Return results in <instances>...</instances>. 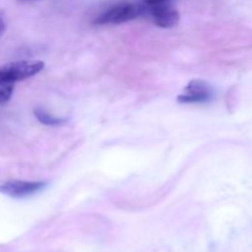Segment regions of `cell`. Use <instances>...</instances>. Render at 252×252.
<instances>
[{"label":"cell","instance_id":"2","mask_svg":"<svg viewBox=\"0 0 252 252\" xmlns=\"http://www.w3.org/2000/svg\"><path fill=\"white\" fill-rule=\"evenodd\" d=\"M147 14V5L144 2L123 1L116 4L96 17L95 25H118L132 21L142 15Z\"/></svg>","mask_w":252,"mask_h":252},{"label":"cell","instance_id":"8","mask_svg":"<svg viewBox=\"0 0 252 252\" xmlns=\"http://www.w3.org/2000/svg\"><path fill=\"white\" fill-rule=\"evenodd\" d=\"M7 27V20H6V12L4 10H0V37L5 33Z\"/></svg>","mask_w":252,"mask_h":252},{"label":"cell","instance_id":"7","mask_svg":"<svg viewBox=\"0 0 252 252\" xmlns=\"http://www.w3.org/2000/svg\"><path fill=\"white\" fill-rule=\"evenodd\" d=\"M15 90V84H7V85L0 86V105H6L12 97Z\"/></svg>","mask_w":252,"mask_h":252},{"label":"cell","instance_id":"9","mask_svg":"<svg viewBox=\"0 0 252 252\" xmlns=\"http://www.w3.org/2000/svg\"><path fill=\"white\" fill-rule=\"evenodd\" d=\"M167 0H143L145 5H154V4H159V2H165Z\"/></svg>","mask_w":252,"mask_h":252},{"label":"cell","instance_id":"3","mask_svg":"<svg viewBox=\"0 0 252 252\" xmlns=\"http://www.w3.org/2000/svg\"><path fill=\"white\" fill-rule=\"evenodd\" d=\"M46 182L42 181H22L11 180L0 185V193L11 198H24L42 191L46 187Z\"/></svg>","mask_w":252,"mask_h":252},{"label":"cell","instance_id":"10","mask_svg":"<svg viewBox=\"0 0 252 252\" xmlns=\"http://www.w3.org/2000/svg\"><path fill=\"white\" fill-rule=\"evenodd\" d=\"M19 1H21V2H27V1H33V0H19Z\"/></svg>","mask_w":252,"mask_h":252},{"label":"cell","instance_id":"1","mask_svg":"<svg viewBox=\"0 0 252 252\" xmlns=\"http://www.w3.org/2000/svg\"><path fill=\"white\" fill-rule=\"evenodd\" d=\"M43 68L44 62L37 59H24L4 64L0 66V86L16 84L32 78L36 74L41 73Z\"/></svg>","mask_w":252,"mask_h":252},{"label":"cell","instance_id":"5","mask_svg":"<svg viewBox=\"0 0 252 252\" xmlns=\"http://www.w3.org/2000/svg\"><path fill=\"white\" fill-rule=\"evenodd\" d=\"M213 96L212 88L203 80H192L185 88V93L179 95L180 103H201L208 102Z\"/></svg>","mask_w":252,"mask_h":252},{"label":"cell","instance_id":"4","mask_svg":"<svg viewBox=\"0 0 252 252\" xmlns=\"http://www.w3.org/2000/svg\"><path fill=\"white\" fill-rule=\"evenodd\" d=\"M147 15H149L154 24L161 29H171L180 21L179 11L166 1L147 5Z\"/></svg>","mask_w":252,"mask_h":252},{"label":"cell","instance_id":"6","mask_svg":"<svg viewBox=\"0 0 252 252\" xmlns=\"http://www.w3.org/2000/svg\"><path fill=\"white\" fill-rule=\"evenodd\" d=\"M34 116H36L37 120L44 126H61L66 122L65 118L54 117V116H51L49 113H47L46 111L42 110V108H36V110H34Z\"/></svg>","mask_w":252,"mask_h":252}]
</instances>
